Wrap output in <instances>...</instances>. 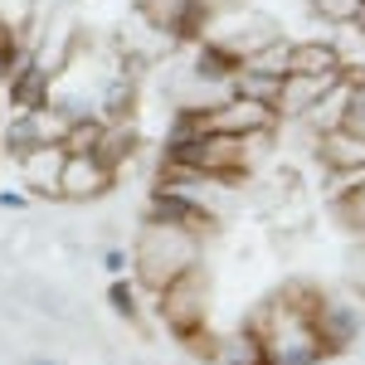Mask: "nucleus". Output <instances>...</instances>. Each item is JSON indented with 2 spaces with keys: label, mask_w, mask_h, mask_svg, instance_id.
I'll return each instance as SVG.
<instances>
[{
  "label": "nucleus",
  "mask_w": 365,
  "mask_h": 365,
  "mask_svg": "<svg viewBox=\"0 0 365 365\" xmlns=\"http://www.w3.org/2000/svg\"><path fill=\"white\" fill-rule=\"evenodd\" d=\"M215 361H225V365H263V346H258L249 331H234V336L215 341Z\"/></svg>",
  "instance_id": "ddd939ff"
},
{
  "label": "nucleus",
  "mask_w": 365,
  "mask_h": 365,
  "mask_svg": "<svg viewBox=\"0 0 365 365\" xmlns=\"http://www.w3.org/2000/svg\"><path fill=\"white\" fill-rule=\"evenodd\" d=\"M307 327L317 331V341H322L327 351H346L351 341L361 336V317H356V307H351V302H336V297H327V292H322V302H317V312H312Z\"/></svg>",
  "instance_id": "39448f33"
},
{
  "label": "nucleus",
  "mask_w": 365,
  "mask_h": 365,
  "mask_svg": "<svg viewBox=\"0 0 365 365\" xmlns=\"http://www.w3.org/2000/svg\"><path fill=\"white\" fill-rule=\"evenodd\" d=\"M346 282H351V287H356V292L365 297V244H361L356 253H351V268H346Z\"/></svg>",
  "instance_id": "aec40b11"
},
{
  "label": "nucleus",
  "mask_w": 365,
  "mask_h": 365,
  "mask_svg": "<svg viewBox=\"0 0 365 365\" xmlns=\"http://www.w3.org/2000/svg\"><path fill=\"white\" fill-rule=\"evenodd\" d=\"M137 151V132L127 127V122H117V127H103V137H98V146H93V156L103 161L108 170H117L127 156Z\"/></svg>",
  "instance_id": "9b49d317"
},
{
  "label": "nucleus",
  "mask_w": 365,
  "mask_h": 365,
  "mask_svg": "<svg viewBox=\"0 0 365 365\" xmlns=\"http://www.w3.org/2000/svg\"><path fill=\"white\" fill-rule=\"evenodd\" d=\"M146 220H151V225H170V229H180V234H190L195 244H205V239H210V234L220 229L215 210H210L205 200L180 195V190H151V200H146Z\"/></svg>",
  "instance_id": "7ed1b4c3"
},
{
  "label": "nucleus",
  "mask_w": 365,
  "mask_h": 365,
  "mask_svg": "<svg viewBox=\"0 0 365 365\" xmlns=\"http://www.w3.org/2000/svg\"><path fill=\"white\" fill-rule=\"evenodd\" d=\"M113 180H117V170H108L98 156H68L63 175H58V195L63 200H98L113 190Z\"/></svg>",
  "instance_id": "0eeeda50"
},
{
  "label": "nucleus",
  "mask_w": 365,
  "mask_h": 365,
  "mask_svg": "<svg viewBox=\"0 0 365 365\" xmlns=\"http://www.w3.org/2000/svg\"><path fill=\"white\" fill-rule=\"evenodd\" d=\"M317 156L327 170H365V137H356L351 127H327L317 137Z\"/></svg>",
  "instance_id": "6e6552de"
},
{
  "label": "nucleus",
  "mask_w": 365,
  "mask_h": 365,
  "mask_svg": "<svg viewBox=\"0 0 365 365\" xmlns=\"http://www.w3.org/2000/svg\"><path fill=\"white\" fill-rule=\"evenodd\" d=\"M98 137H103V122H88V117H78V122H68V132H63V151L68 156H93V146H98Z\"/></svg>",
  "instance_id": "2eb2a0df"
},
{
  "label": "nucleus",
  "mask_w": 365,
  "mask_h": 365,
  "mask_svg": "<svg viewBox=\"0 0 365 365\" xmlns=\"http://www.w3.org/2000/svg\"><path fill=\"white\" fill-rule=\"evenodd\" d=\"M185 5H190V0H137V10H141V15H146L156 29H161V34H166V29H170V34H180Z\"/></svg>",
  "instance_id": "4468645a"
},
{
  "label": "nucleus",
  "mask_w": 365,
  "mask_h": 365,
  "mask_svg": "<svg viewBox=\"0 0 365 365\" xmlns=\"http://www.w3.org/2000/svg\"><path fill=\"white\" fill-rule=\"evenodd\" d=\"M63 161H68V151H63L58 141L25 151V156H20V180L29 185V195H39V200H63V195H58V175H63Z\"/></svg>",
  "instance_id": "423d86ee"
},
{
  "label": "nucleus",
  "mask_w": 365,
  "mask_h": 365,
  "mask_svg": "<svg viewBox=\"0 0 365 365\" xmlns=\"http://www.w3.org/2000/svg\"><path fill=\"white\" fill-rule=\"evenodd\" d=\"M132 268H137V282L156 297V292L170 287L180 273L200 268V244L190 234H180V229L151 225V220H146L141 234H137V244H132Z\"/></svg>",
  "instance_id": "f257e3e1"
},
{
  "label": "nucleus",
  "mask_w": 365,
  "mask_h": 365,
  "mask_svg": "<svg viewBox=\"0 0 365 365\" xmlns=\"http://www.w3.org/2000/svg\"><path fill=\"white\" fill-rule=\"evenodd\" d=\"M34 365H54V361H34Z\"/></svg>",
  "instance_id": "4be33fe9"
},
{
  "label": "nucleus",
  "mask_w": 365,
  "mask_h": 365,
  "mask_svg": "<svg viewBox=\"0 0 365 365\" xmlns=\"http://www.w3.org/2000/svg\"><path fill=\"white\" fill-rule=\"evenodd\" d=\"M103 263H108V273H122V268H127V258H122V253H108V258H103Z\"/></svg>",
  "instance_id": "412c9836"
},
{
  "label": "nucleus",
  "mask_w": 365,
  "mask_h": 365,
  "mask_svg": "<svg viewBox=\"0 0 365 365\" xmlns=\"http://www.w3.org/2000/svg\"><path fill=\"white\" fill-rule=\"evenodd\" d=\"M132 103H137V88H132V78H113V88L103 93V113L113 117V122H122V117L132 113Z\"/></svg>",
  "instance_id": "f3484780"
},
{
  "label": "nucleus",
  "mask_w": 365,
  "mask_h": 365,
  "mask_svg": "<svg viewBox=\"0 0 365 365\" xmlns=\"http://www.w3.org/2000/svg\"><path fill=\"white\" fill-rule=\"evenodd\" d=\"M312 5H317V15L331 20V25H356V15H361L365 0H312Z\"/></svg>",
  "instance_id": "a211bd4d"
},
{
  "label": "nucleus",
  "mask_w": 365,
  "mask_h": 365,
  "mask_svg": "<svg viewBox=\"0 0 365 365\" xmlns=\"http://www.w3.org/2000/svg\"><path fill=\"white\" fill-rule=\"evenodd\" d=\"M341 88V73H287L278 93V117H307L312 108H322Z\"/></svg>",
  "instance_id": "20e7f679"
},
{
  "label": "nucleus",
  "mask_w": 365,
  "mask_h": 365,
  "mask_svg": "<svg viewBox=\"0 0 365 365\" xmlns=\"http://www.w3.org/2000/svg\"><path fill=\"white\" fill-rule=\"evenodd\" d=\"M341 49L331 39H307V44H292L287 54V73H341Z\"/></svg>",
  "instance_id": "1a4fd4ad"
},
{
  "label": "nucleus",
  "mask_w": 365,
  "mask_h": 365,
  "mask_svg": "<svg viewBox=\"0 0 365 365\" xmlns=\"http://www.w3.org/2000/svg\"><path fill=\"white\" fill-rule=\"evenodd\" d=\"M229 93L244 98V103H263V108H278V93H282V78H268V73H249L239 68L229 78Z\"/></svg>",
  "instance_id": "9d476101"
},
{
  "label": "nucleus",
  "mask_w": 365,
  "mask_h": 365,
  "mask_svg": "<svg viewBox=\"0 0 365 365\" xmlns=\"http://www.w3.org/2000/svg\"><path fill=\"white\" fill-rule=\"evenodd\" d=\"M113 307L122 312V317H137V292H132L127 282H113Z\"/></svg>",
  "instance_id": "6ab92c4d"
},
{
  "label": "nucleus",
  "mask_w": 365,
  "mask_h": 365,
  "mask_svg": "<svg viewBox=\"0 0 365 365\" xmlns=\"http://www.w3.org/2000/svg\"><path fill=\"white\" fill-rule=\"evenodd\" d=\"M156 312L175 336H190V331H205L210 327V282L200 278V268L180 273V278L156 292Z\"/></svg>",
  "instance_id": "f03ea898"
},
{
  "label": "nucleus",
  "mask_w": 365,
  "mask_h": 365,
  "mask_svg": "<svg viewBox=\"0 0 365 365\" xmlns=\"http://www.w3.org/2000/svg\"><path fill=\"white\" fill-rule=\"evenodd\" d=\"M287 54H292V44H287V39H273V44L253 49L239 68H249V73H268V78H287Z\"/></svg>",
  "instance_id": "f8f14e48"
},
{
  "label": "nucleus",
  "mask_w": 365,
  "mask_h": 365,
  "mask_svg": "<svg viewBox=\"0 0 365 365\" xmlns=\"http://www.w3.org/2000/svg\"><path fill=\"white\" fill-rule=\"evenodd\" d=\"M331 210H336V220L346 229H356V234H365V180L361 185H351L346 195L331 200Z\"/></svg>",
  "instance_id": "dca6fc26"
}]
</instances>
